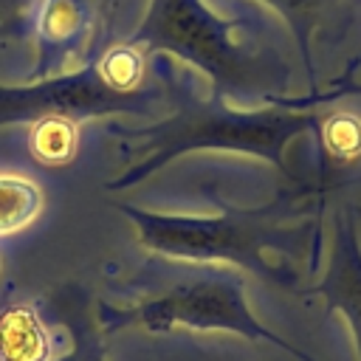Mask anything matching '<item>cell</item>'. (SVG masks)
<instances>
[{
    "instance_id": "cell-1",
    "label": "cell",
    "mask_w": 361,
    "mask_h": 361,
    "mask_svg": "<svg viewBox=\"0 0 361 361\" xmlns=\"http://www.w3.org/2000/svg\"><path fill=\"white\" fill-rule=\"evenodd\" d=\"M209 214H169L135 203H113L138 237L158 257L186 262H217L251 271L262 282L293 288L302 274L316 268L322 243V203L302 197L296 189L282 192L262 206L212 203Z\"/></svg>"
},
{
    "instance_id": "cell-2",
    "label": "cell",
    "mask_w": 361,
    "mask_h": 361,
    "mask_svg": "<svg viewBox=\"0 0 361 361\" xmlns=\"http://www.w3.org/2000/svg\"><path fill=\"white\" fill-rule=\"evenodd\" d=\"M124 42L147 59L169 54L186 62L209 79L214 99L234 107H262L290 96V56L274 25L254 11L226 17L203 0H149Z\"/></svg>"
},
{
    "instance_id": "cell-3",
    "label": "cell",
    "mask_w": 361,
    "mask_h": 361,
    "mask_svg": "<svg viewBox=\"0 0 361 361\" xmlns=\"http://www.w3.org/2000/svg\"><path fill=\"white\" fill-rule=\"evenodd\" d=\"M319 124L316 110H290L282 104L262 107H234L220 99L197 96L186 73L175 68V99L166 116L147 121L141 127H118L121 135L118 155L124 166L116 178L104 183V192H124L149 180L169 161L189 152H240L274 164L293 186L302 178L288 161V147L313 133Z\"/></svg>"
},
{
    "instance_id": "cell-4",
    "label": "cell",
    "mask_w": 361,
    "mask_h": 361,
    "mask_svg": "<svg viewBox=\"0 0 361 361\" xmlns=\"http://www.w3.org/2000/svg\"><path fill=\"white\" fill-rule=\"evenodd\" d=\"M113 293H118L121 302L102 299L96 305V322L104 336L124 327H141L152 336L175 330H217L257 344H271L296 361H319L254 316L245 296V276L231 265L186 262L152 254L127 279H121Z\"/></svg>"
},
{
    "instance_id": "cell-5",
    "label": "cell",
    "mask_w": 361,
    "mask_h": 361,
    "mask_svg": "<svg viewBox=\"0 0 361 361\" xmlns=\"http://www.w3.org/2000/svg\"><path fill=\"white\" fill-rule=\"evenodd\" d=\"M175 99V68L155 56L147 59L124 39L93 56L76 71L25 85H0V130L62 118L85 124L104 116L166 113Z\"/></svg>"
},
{
    "instance_id": "cell-6",
    "label": "cell",
    "mask_w": 361,
    "mask_h": 361,
    "mask_svg": "<svg viewBox=\"0 0 361 361\" xmlns=\"http://www.w3.org/2000/svg\"><path fill=\"white\" fill-rule=\"evenodd\" d=\"M124 0H39L28 25L34 42L31 82L68 73L107 51Z\"/></svg>"
},
{
    "instance_id": "cell-7",
    "label": "cell",
    "mask_w": 361,
    "mask_h": 361,
    "mask_svg": "<svg viewBox=\"0 0 361 361\" xmlns=\"http://www.w3.org/2000/svg\"><path fill=\"white\" fill-rule=\"evenodd\" d=\"M307 293L319 296L327 310H338L347 319L361 361V240L353 209L347 206L333 212L327 265Z\"/></svg>"
},
{
    "instance_id": "cell-8",
    "label": "cell",
    "mask_w": 361,
    "mask_h": 361,
    "mask_svg": "<svg viewBox=\"0 0 361 361\" xmlns=\"http://www.w3.org/2000/svg\"><path fill=\"white\" fill-rule=\"evenodd\" d=\"M288 28L307 71V93L319 90L316 48L338 45L361 17V0H259Z\"/></svg>"
},
{
    "instance_id": "cell-9",
    "label": "cell",
    "mask_w": 361,
    "mask_h": 361,
    "mask_svg": "<svg viewBox=\"0 0 361 361\" xmlns=\"http://www.w3.org/2000/svg\"><path fill=\"white\" fill-rule=\"evenodd\" d=\"M51 313L65 327L71 341L62 353L51 355L48 361H110L104 347V333L96 316L90 313V302L85 293H76L73 288H62L59 293H54Z\"/></svg>"
},
{
    "instance_id": "cell-10",
    "label": "cell",
    "mask_w": 361,
    "mask_h": 361,
    "mask_svg": "<svg viewBox=\"0 0 361 361\" xmlns=\"http://www.w3.org/2000/svg\"><path fill=\"white\" fill-rule=\"evenodd\" d=\"M51 338L42 313L28 302L0 307V361H48Z\"/></svg>"
},
{
    "instance_id": "cell-11",
    "label": "cell",
    "mask_w": 361,
    "mask_h": 361,
    "mask_svg": "<svg viewBox=\"0 0 361 361\" xmlns=\"http://www.w3.org/2000/svg\"><path fill=\"white\" fill-rule=\"evenodd\" d=\"M42 189L23 175H0V237L28 228L42 214Z\"/></svg>"
},
{
    "instance_id": "cell-12",
    "label": "cell",
    "mask_w": 361,
    "mask_h": 361,
    "mask_svg": "<svg viewBox=\"0 0 361 361\" xmlns=\"http://www.w3.org/2000/svg\"><path fill=\"white\" fill-rule=\"evenodd\" d=\"M79 144V127L62 118H42L31 124L28 133V152L42 166H62L71 164Z\"/></svg>"
},
{
    "instance_id": "cell-13",
    "label": "cell",
    "mask_w": 361,
    "mask_h": 361,
    "mask_svg": "<svg viewBox=\"0 0 361 361\" xmlns=\"http://www.w3.org/2000/svg\"><path fill=\"white\" fill-rule=\"evenodd\" d=\"M37 3L39 0H0V37L28 34Z\"/></svg>"
},
{
    "instance_id": "cell-14",
    "label": "cell",
    "mask_w": 361,
    "mask_h": 361,
    "mask_svg": "<svg viewBox=\"0 0 361 361\" xmlns=\"http://www.w3.org/2000/svg\"><path fill=\"white\" fill-rule=\"evenodd\" d=\"M358 200H361V189H358Z\"/></svg>"
}]
</instances>
